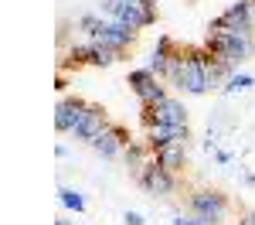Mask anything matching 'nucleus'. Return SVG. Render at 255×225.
<instances>
[{
	"instance_id": "obj_1",
	"label": "nucleus",
	"mask_w": 255,
	"mask_h": 225,
	"mask_svg": "<svg viewBox=\"0 0 255 225\" xmlns=\"http://www.w3.org/2000/svg\"><path fill=\"white\" fill-rule=\"evenodd\" d=\"M211 61H215V55L204 44H184V75H180L177 89H184L187 96H204L211 89V75H208Z\"/></svg>"
},
{
	"instance_id": "obj_2",
	"label": "nucleus",
	"mask_w": 255,
	"mask_h": 225,
	"mask_svg": "<svg viewBox=\"0 0 255 225\" xmlns=\"http://www.w3.org/2000/svg\"><path fill=\"white\" fill-rule=\"evenodd\" d=\"M201 44H204L215 58L235 61V65L255 55V38L252 34H235V31H208Z\"/></svg>"
},
{
	"instance_id": "obj_3",
	"label": "nucleus",
	"mask_w": 255,
	"mask_h": 225,
	"mask_svg": "<svg viewBox=\"0 0 255 225\" xmlns=\"http://www.w3.org/2000/svg\"><path fill=\"white\" fill-rule=\"evenodd\" d=\"M106 14H109V20H119L133 31L157 24V7H146L143 0H106Z\"/></svg>"
},
{
	"instance_id": "obj_4",
	"label": "nucleus",
	"mask_w": 255,
	"mask_h": 225,
	"mask_svg": "<svg viewBox=\"0 0 255 225\" xmlns=\"http://www.w3.org/2000/svg\"><path fill=\"white\" fill-rule=\"evenodd\" d=\"M187 208H191V215H201V219H211V222L225 225L228 212H232V202L218 188H197V191H191V198H187Z\"/></svg>"
},
{
	"instance_id": "obj_5",
	"label": "nucleus",
	"mask_w": 255,
	"mask_h": 225,
	"mask_svg": "<svg viewBox=\"0 0 255 225\" xmlns=\"http://www.w3.org/2000/svg\"><path fill=\"white\" fill-rule=\"evenodd\" d=\"M208 31H235V34H252L255 31V3L252 0H235L225 14H218Z\"/></svg>"
},
{
	"instance_id": "obj_6",
	"label": "nucleus",
	"mask_w": 255,
	"mask_h": 225,
	"mask_svg": "<svg viewBox=\"0 0 255 225\" xmlns=\"http://www.w3.org/2000/svg\"><path fill=\"white\" fill-rule=\"evenodd\" d=\"M129 89H133V96H136L143 106H157V102H163L170 92H167V85H163V79H157L146 65L143 68H133L129 72Z\"/></svg>"
},
{
	"instance_id": "obj_7",
	"label": "nucleus",
	"mask_w": 255,
	"mask_h": 225,
	"mask_svg": "<svg viewBox=\"0 0 255 225\" xmlns=\"http://www.w3.org/2000/svg\"><path fill=\"white\" fill-rule=\"evenodd\" d=\"M136 184L146 191V195H157V198H167L177 191V174H170L167 167H160L157 157H150L146 167L136 174Z\"/></svg>"
},
{
	"instance_id": "obj_8",
	"label": "nucleus",
	"mask_w": 255,
	"mask_h": 225,
	"mask_svg": "<svg viewBox=\"0 0 255 225\" xmlns=\"http://www.w3.org/2000/svg\"><path fill=\"white\" fill-rule=\"evenodd\" d=\"M85 109H89V102L82 96H61L58 106H55V130L58 133H75V126L82 123Z\"/></svg>"
},
{
	"instance_id": "obj_9",
	"label": "nucleus",
	"mask_w": 255,
	"mask_h": 225,
	"mask_svg": "<svg viewBox=\"0 0 255 225\" xmlns=\"http://www.w3.org/2000/svg\"><path fill=\"white\" fill-rule=\"evenodd\" d=\"M109 126H113V123H109V116H106V109L89 102V109H85V116H82V123L75 126V133H72V137H75V140L92 143L96 137H102V133H106Z\"/></svg>"
},
{
	"instance_id": "obj_10",
	"label": "nucleus",
	"mask_w": 255,
	"mask_h": 225,
	"mask_svg": "<svg viewBox=\"0 0 255 225\" xmlns=\"http://www.w3.org/2000/svg\"><path fill=\"white\" fill-rule=\"evenodd\" d=\"M187 140H191V126L153 123V126L146 130V147H150V154H157L160 147H167V143H187Z\"/></svg>"
},
{
	"instance_id": "obj_11",
	"label": "nucleus",
	"mask_w": 255,
	"mask_h": 225,
	"mask_svg": "<svg viewBox=\"0 0 255 225\" xmlns=\"http://www.w3.org/2000/svg\"><path fill=\"white\" fill-rule=\"evenodd\" d=\"M139 31L133 27H126V24H119V20H106V27H102V34H99L96 44H106V48H113V51H126V48H133V41H136Z\"/></svg>"
},
{
	"instance_id": "obj_12",
	"label": "nucleus",
	"mask_w": 255,
	"mask_h": 225,
	"mask_svg": "<svg viewBox=\"0 0 255 225\" xmlns=\"http://www.w3.org/2000/svg\"><path fill=\"white\" fill-rule=\"evenodd\" d=\"M153 157H157V164L167 167L170 174H180L184 164H187V143H167V147H160Z\"/></svg>"
},
{
	"instance_id": "obj_13",
	"label": "nucleus",
	"mask_w": 255,
	"mask_h": 225,
	"mask_svg": "<svg viewBox=\"0 0 255 225\" xmlns=\"http://www.w3.org/2000/svg\"><path fill=\"white\" fill-rule=\"evenodd\" d=\"M157 123H167V126H187V109L184 102L167 96L163 102H157Z\"/></svg>"
},
{
	"instance_id": "obj_14",
	"label": "nucleus",
	"mask_w": 255,
	"mask_h": 225,
	"mask_svg": "<svg viewBox=\"0 0 255 225\" xmlns=\"http://www.w3.org/2000/svg\"><path fill=\"white\" fill-rule=\"evenodd\" d=\"M92 150H96L99 157H106V161H109V157H116V154H123L126 147L119 143V137L113 133V130H106L102 137H96V140H92Z\"/></svg>"
},
{
	"instance_id": "obj_15",
	"label": "nucleus",
	"mask_w": 255,
	"mask_h": 225,
	"mask_svg": "<svg viewBox=\"0 0 255 225\" xmlns=\"http://www.w3.org/2000/svg\"><path fill=\"white\" fill-rule=\"evenodd\" d=\"M123 154H126V167H129V171H133V174H139V171H143V167H146V161H150V157H153V154H150V147H146V143H129V147H126V150H123Z\"/></svg>"
},
{
	"instance_id": "obj_16",
	"label": "nucleus",
	"mask_w": 255,
	"mask_h": 225,
	"mask_svg": "<svg viewBox=\"0 0 255 225\" xmlns=\"http://www.w3.org/2000/svg\"><path fill=\"white\" fill-rule=\"evenodd\" d=\"M235 61H225V58H215L211 61V68H208V75H211V85H221V82H228L235 75Z\"/></svg>"
},
{
	"instance_id": "obj_17",
	"label": "nucleus",
	"mask_w": 255,
	"mask_h": 225,
	"mask_svg": "<svg viewBox=\"0 0 255 225\" xmlns=\"http://www.w3.org/2000/svg\"><path fill=\"white\" fill-rule=\"evenodd\" d=\"M58 198H61V205H65L68 212H75V215H82V212H85V198H82L75 188H61Z\"/></svg>"
},
{
	"instance_id": "obj_18",
	"label": "nucleus",
	"mask_w": 255,
	"mask_h": 225,
	"mask_svg": "<svg viewBox=\"0 0 255 225\" xmlns=\"http://www.w3.org/2000/svg\"><path fill=\"white\" fill-rule=\"evenodd\" d=\"M79 27L89 34V41L96 44L99 41V34H102V27H106V20L102 17H96V14H85V17H79Z\"/></svg>"
},
{
	"instance_id": "obj_19",
	"label": "nucleus",
	"mask_w": 255,
	"mask_h": 225,
	"mask_svg": "<svg viewBox=\"0 0 255 225\" xmlns=\"http://www.w3.org/2000/svg\"><path fill=\"white\" fill-rule=\"evenodd\" d=\"M92 51H96L92 41H89V44H72V48H68V61H72V65H92Z\"/></svg>"
},
{
	"instance_id": "obj_20",
	"label": "nucleus",
	"mask_w": 255,
	"mask_h": 225,
	"mask_svg": "<svg viewBox=\"0 0 255 225\" xmlns=\"http://www.w3.org/2000/svg\"><path fill=\"white\" fill-rule=\"evenodd\" d=\"M113 61H119V51L106 48V44H96V51H92V65H99V68H109Z\"/></svg>"
},
{
	"instance_id": "obj_21",
	"label": "nucleus",
	"mask_w": 255,
	"mask_h": 225,
	"mask_svg": "<svg viewBox=\"0 0 255 225\" xmlns=\"http://www.w3.org/2000/svg\"><path fill=\"white\" fill-rule=\"evenodd\" d=\"M252 85H255V79H252V75H245V72L238 75V72H235L232 79L225 82V92H245V89H252Z\"/></svg>"
},
{
	"instance_id": "obj_22",
	"label": "nucleus",
	"mask_w": 255,
	"mask_h": 225,
	"mask_svg": "<svg viewBox=\"0 0 255 225\" xmlns=\"http://www.w3.org/2000/svg\"><path fill=\"white\" fill-rule=\"evenodd\" d=\"M109 130H113V133L119 137V143H123V147H129V143H133V140H129V130H126V126H119V123H113Z\"/></svg>"
},
{
	"instance_id": "obj_23",
	"label": "nucleus",
	"mask_w": 255,
	"mask_h": 225,
	"mask_svg": "<svg viewBox=\"0 0 255 225\" xmlns=\"http://www.w3.org/2000/svg\"><path fill=\"white\" fill-rule=\"evenodd\" d=\"M143 123H146V130L157 123V106H143Z\"/></svg>"
},
{
	"instance_id": "obj_24",
	"label": "nucleus",
	"mask_w": 255,
	"mask_h": 225,
	"mask_svg": "<svg viewBox=\"0 0 255 225\" xmlns=\"http://www.w3.org/2000/svg\"><path fill=\"white\" fill-rule=\"evenodd\" d=\"M126 225H146V219L139 212H126Z\"/></svg>"
},
{
	"instance_id": "obj_25",
	"label": "nucleus",
	"mask_w": 255,
	"mask_h": 225,
	"mask_svg": "<svg viewBox=\"0 0 255 225\" xmlns=\"http://www.w3.org/2000/svg\"><path fill=\"white\" fill-rule=\"evenodd\" d=\"M170 225H194V215H174Z\"/></svg>"
},
{
	"instance_id": "obj_26",
	"label": "nucleus",
	"mask_w": 255,
	"mask_h": 225,
	"mask_svg": "<svg viewBox=\"0 0 255 225\" xmlns=\"http://www.w3.org/2000/svg\"><path fill=\"white\" fill-rule=\"evenodd\" d=\"M242 225H255V208H252V212H245V215H242Z\"/></svg>"
},
{
	"instance_id": "obj_27",
	"label": "nucleus",
	"mask_w": 255,
	"mask_h": 225,
	"mask_svg": "<svg viewBox=\"0 0 255 225\" xmlns=\"http://www.w3.org/2000/svg\"><path fill=\"white\" fill-rule=\"evenodd\" d=\"M215 157H218V164H228V161H232V154H228V150H218Z\"/></svg>"
},
{
	"instance_id": "obj_28",
	"label": "nucleus",
	"mask_w": 255,
	"mask_h": 225,
	"mask_svg": "<svg viewBox=\"0 0 255 225\" xmlns=\"http://www.w3.org/2000/svg\"><path fill=\"white\" fill-rule=\"evenodd\" d=\"M194 225H221V222H211V219H201V215H194Z\"/></svg>"
},
{
	"instance_id": "obj_29",
	"label": "nucleus",
	"mask_w": 255,
	"mask_h": 225,
	"mask_svg": "<svg viewBox=\"0 0 255 225\" xmlns=\"http://www.w3.org/2000/svg\"><path fill=\"white\" fill-rule=\"evenodd\" d=\"M55 225H79V222H72V219H58Z\"/></svg>"
},
{
	"instance_id": "obj_30",
	"label": "nucleus",
	"mask_w": 255,
	"mask_h": 225,
	"mask_svg": "<svg viewBox=\"0 0 255 225\" xmlns=\"http://www.w3.org/2000/svg\"><path fill=\"white\" fill-rule=\"evenodd\" d=\"M252 3H255V0H252Z\"/></svg>"
}]
</instances>
